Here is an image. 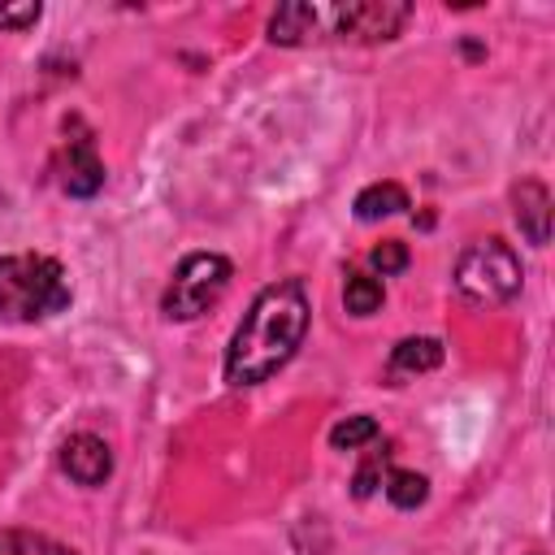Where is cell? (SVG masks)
<instances>
[{
    "label": "cell",
    "mask_w": 555,
    "mask_h": 555,
    "mask_svg": "<svg viewBox=\"0 0 555 555\" xmlns=\"http://www.w3.org/2000/svg\"><path fill=\"white\" fill-rule=\"evenodd\" d=\"M533 555H542V551H533Z\"/></svg>",
    "instance_id": "cell-19"
},
{
    "label": "cell",
    "mask_w": 555,
    "mask_h": 555,
    "mask_svg": "<svg viewBox=\"0 0 555 555\" xmlns=\"http://www.w3.org/2000/svg\"><path fill=\"white\" fill-rule=\"evenodd\" d=\"M377 434H382V429H377L373 416H347V421H338V425L330 429V447H334V451H356V447L373 442Z\"/></svg>",
    "instance_id": "cell-15"
},
{
    "label": "cell",
    "mask_w": 555,
    "mask_h": 555,
    "mask_svg": "<svg viewBox=\"0 0 555 555\" xmlns=\"http://www.w3.org/2000/svg\"><path fill=\"white\" fill-rule=\"evenodd\" d=\"M408 243H399V238H386V243H377L373 251H369V264L382 273V278H395V273H403L408 269Z\"/></svg>",
    "instance_id": "cell-16"
},
{
    "label": "cell",
    "mask_w": 555,
    "mask_h": 555,
    "mask_svg": "<svg viewBox=\"0 0 555 555\" xmlns=\"http://www.w3.org/2000/svg\"><path fill=\"white\" fill-rule=\"evenodd\" d=\"M386 291H382V278L373 273H347V286H343V308L351 317H373L382 308Z\"/></svg>",
    "instance_id": "cell-13"
},
{
    "label": "cell",
    "mask_w": 555,
    "mask_h": 555,
    "mask_svg": "<svg viewBox=\"0 0 555 555\" xmlns=\"http://www.w3.org/2000/svg\"><path fill=\"white\" fill-rule=\"evenodd\" d=\"M308 291L299 278H278L269 282L251 308L243 312L230 347H225V382L230 386H260L269 382L282 364H291V356L304 347L308 334Z\"/></svg>",
    "instance_id": "cell-1"
},
{
    "label": "cell",
    "mask_w": 555,
    "mask_h": 555,
    "mask_svg": "<svg viewBox=\"0 0 555 555\" xmlns=\"http://www.w3.org/2000/svg\"><path fill=\"white\" fill-rule=\"evenodd\" d=\"M412 17L403 0H360V4H330V35L347 43H386Z\"/></svg>",
    "instance_id": "cell-5"
},
{
    "label": "cell",
    "mask_w": 555,
    "mask_h": 555,
    "mask_svg": "<svg viewBox=\"0 0 555 555\" xmlns=\"http://www.w3.org/2000/svg\"><path fill=\"white\" fill-rule=\"evenodd\" d=\"M69 308V278L61 260L39 251L0 256V321H48Z\"/></svg>",
    "instance_id": "cell-2"
},
{
    "label": "cell",
    "mask_w": 555,
    "mask_h": 555,
    "mask_svg": "<svg viewBox=\"0 0 555 555\" xmlns=\"http://www.w3.org/2000/svg\"><path fill=\"white\" fill-rule=\"evenodd\" d=\"M0 555H78V551L35 529H0Z\"/></svg>",
    "instance_id": "cell-12"
},
{
    "label": "cell",
    "mask_w": 555,
    "mask_h": 555,
    "mask_svg": "<svg viewBox=\"0 0 555 555\" xmlns=\"http://www.w3.org/2000/svg\"><path fill=\"white\" fill-rule=\"evenodd\" d=\"M321 35H330V4L291 0V4H278L269 17V39L282 48H295V43H308Z\"/></svg>",
    "instance_id": "cell-8"
},
{
    "label": "cell",
    "mask_w": 555,
    "mask_h": 555,
    "mask_svg": "<svg viewBox=\"0 0 555 555\" xmlns=\"http://www.w3.org/2000/svg\"><path fill=\"white\" fill-rule=\"evenodd\" d=\"M69 130H74V139H65V147H61V186L78 199H91L104 186V160L95 152L91 130H82V121H69Z\"/></svg>",
    "instance_id": "cell-6"
},
{
    "label": "cell",
    "mask_w": 555,
    "mask_h": 555,
    "mask_svg": "<svg viewBox=\"0 0 555 555\" xmlns=\"http://www.w3.org/2000/svg\"><path fill=\"white\" fill-rule=\"evenodd\" d=\"M386 455H390V451L369 455V460L360 464V473H356V481H351V494H356V499H369V494H373V490L386 481Z\"/></svg>",
    "instance_id": "cell-18"
},
{
    "label": "cell",
    "mask_w": 555,
    "mask_h": 555,
    "mask_svg": "<svg viewBox=\"0 0 555 555\" xmlns=\"http://www.w3.org/2000/svg\"><path fill=\"white\" fill-rule=\"evenodd\" d=\"M61 473L78 486H104L113 473V451L100 434H69L61 442Z\"/></svg>",
    "instance_id": "cell-7"
},
{
    "label": "cell",
    "mask_w": 555,
    "mask_h": 555,
    "mask_svg": "<svg viewBox=\"0 0 555 555\" xmlns=\"http://www.w3.org/2000/svg\"><path fill=\"white\" fill-rule=\"evenodd\" d=\"M356 217L360 221H382V217H395L408 208V191L399 182H369L360 195H356Z\"/></svg>",
    "instance_id": "cell-11"
},
{
    "label": "cell",
    "mask_w": 555,
    "mask_h": 555,
    "mask_svg": "<svg viewBox=\"0 0 555 555\" xmlns=\"http://www.w3.org/2000/svg\"><path fill=\"white\" fill-rule=\"evenodd\" d=\"M525 269L503 238H477L455 260V291L477 308H503L520 295Z\"/></svg>",
    "instance_id": "cell-3"
},
{
    "label": "cell",
    "mask_w": 555,
    "mask_h": 555,
    "mask_svg": "<svg viewBox=\"0 0 555 555\" xmlns=\"http://www.w3.org/2000/svg\"><path fill=\"white\" fill-rule=\"evenodd\" d=\"M447 360V347L442 338H429V334H416V338H399L390 347V373L403 377V373H429Z\"/></svg>",
    "instance_id": "cell-10"
},
{
    "label": "cell",
    "mask_w": 555,
    "mask_h": 555,
    "mask_svg": "<svg viewBox=\"0 0 555 555\" xmlns=\"http://www.w3.org/2000/svg\"><path fill=\"white\" fill-rule=\"evenodd\" d=\"M39 17H43V4H39V0H13V4H0V30L22 35V30H30Z\"/></svg>",
    "instance_id": "cell-17"
},
{
    "label": "cell",
    "mask_w": 555,
    "mask_h": 555,
    "mask_svg": "<svg viewBox=\"0 0 555 555\" xmlns=\"http://www.w3.org/2000/svg\"><path fill=\"white\" fill-rule=\"evenodd\" d=\"M382 490H386V499H390L395 507H403V512H412V507H421V503L429 499V481H425L421 473H412V468H390L386 481H382Z\"/></svg>",
    "instance_id": "cell-14"
},
{
    "label": "cell",
    "mask_w": 555,
    "mask_h": 555,
    "mask_svg": "<svg viewBox=\"0 0 555 555\" xmlns=\"http://www.w3.org/2000/svg\"><path fill=\"white\" fill-rule=\"evenodd\" d=\"M512 217L533 247L551 243V191L538 178H520L512 186Z\"/></svg>",
    "instance_id": "cell-9"
},
{
    "label": "cell",
    "mask_w": 555,
    "mask_h": 555,
    "mask_svg": "<svg viewBox=\"0 0 555 555\" xmlns=\"http://www.w3.org/2000/svg\"><path fill=\"white\" fill-rule=\"evenodd\" d=\"M230 278H234V264L221 251H191L173 269L169 286L160 295V312L169 321H195L225 295Z\"/></svg>",
    "instance_id": "cell-4"
}]
</instances>
